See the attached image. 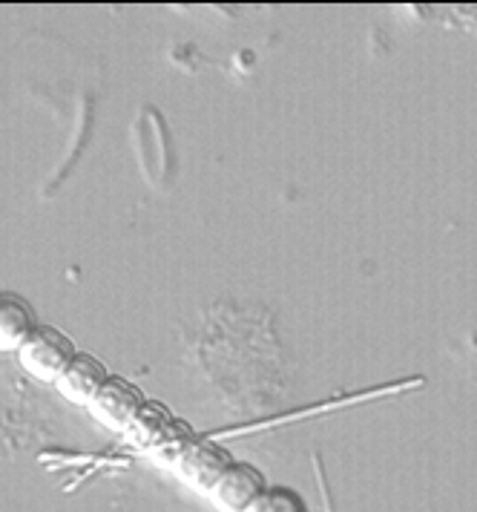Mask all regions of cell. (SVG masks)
Here are the masks:
<instances>
[{"label": "cell", "mask_w": 477, "mask_h": 512, "mask_svg": "<svg viewBox=\"0 0 477 512\" xmlns=\"http://www.w3.org/2000/svg\"><path fill=\"white\" fill-rule=\"evenodd\" d=\"M110 380L107 366L92 357L87 351H78L75 360L67 366V372L58 377V392L67 397L69 403H90L98 395V389Z\"/></svg>", "instance_id": "cell-5"}, {"label": "cell", "mask_w": 477, "mask_h": 512, "mask_svg": "<svg viewBox=\"0 0 477 512\" xmlns=\"http://www.w3.org/2000/svg\"><path fill=\"white\" fill-rule=\"evenodd\" d=\"M75 343L69 340L61 328L38 326L29 340L18 349V363L32 380L41 383H58V377L67 372V366L75 360Z\"/></svg>", "instance_id": "cell-1"}, {"label": "cell", "mask_w": 477, "mask_h": 512, "mask_svg": "<svg viewBox=\"0 0 477 512\" xmlns=\"http://www.w3.org/2000/svg\"><path fill=\"white\" fill-rule=\"evenodd\" d=\"M38 326V314L26 297L0 291V354H18Z\"/></svg>", "instance_id": "cell-4"}, {"label": "cell", "mask_w": 477, "mask_h": 512, "mask_svg": "<svg viewBox=\"0 0 477 512\" xmlns=\"http://www.w3.org/2000/svg\"><path fill=\"white\" fill-rule=\"evenodd\" d=\"M265 489H268V478L262 475L259 466L233 461L210 487V498L222 512H248Z\"/></svg>", "instance_id": "cell-2"}, {"label": "cell", "mask_w": 477, "mask_h": 512, "mask_svg": "<svg viewBox=\"0 0 477 512\" xmlns=\"http://www.w3.org/2000/svg\"><path fill=\"white\" fill-rule=\"evenodd\" d=\"M230 464H233L230 452L228 449H222V446H216V443H196V446H190V449L184 452L182 458L187 478H193V481L202 489H207V492H210V487L219 481V475H222Z\"/></svg>", "instance_id": "cell-6"}, {"label": "cell", "mask_w": 477, "mask_h": 512, "mask_svg": "<svg viewBox=\"0 0 477 512\" xmlns=\"http://www.w3.org/2000/svg\"><path fill=\"white\" fill-rule=\"evenodd\" d=\"M248 512H311L305 498L294 487L285 484H268V489L256 498V504Z\"/></svg>", "instance_id": "cell-7"}, {"label": "cell", "mask_w": 477, "mask_h": 512, "mask_svg": "<svg viewBox=\"0 0 477 512\" xmlns=\"http://www.w3.org/2000/svg\"><path fill=\"white\" fill-rule=\"evenodd\" d=\"M90 409L95 418L101 420L110 429H127L130 423H136V418L144 409V395L141 389L133 386L124 377H110L98 395L90 400Z\"/></svg>", "instance_id": "cell-3"}]
</instances>
